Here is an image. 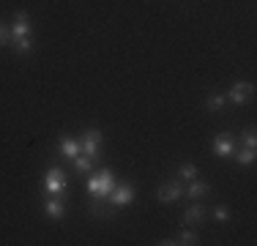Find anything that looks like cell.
Masks as SVG:
<instances>
[{"label":"cell","mask_w":257,"mask_h":246,"mask_svg":"<svg viewBox=\"0 0 257 246\" xmlns=\"http://www.w3.org/2000/svg\"><path fill=\"white\" fill-rule=\"evenodd\" d=\"M112 186H115V178H112L109 170H101L99 175H93L88 181V192L93 197H107L109 192H112Z\"/></svg>","instance_id":"obj_1"},{"label":"cell","mask_w":257,"mask_h":246,"mask_svg":"<svg viewBox=\"0 0 257 246\" xmlns=\"http://www.w3.org/2000/svg\"><path fill=\"white\" fill-rule=\"evenodd\" d=\"M200 238H197V232H192V230H183L178 238H175V243H197Z\"/></svg>","instance_id":"obj_18"},{"label":"cell","mask_w":257,"mask_h":246,"mask_svg":"<svg viewBox=\"0 0 257 246\" xmlns=\"http://www.w3.org/2000/svg\"><path fill=\"white\" fill-rule=\"evenodd\" d=\"M238 164H252L254 162V148H243V151H232Z\"/></svg>","instance_id":"obj_14"},{"label":"cell","mask_w":257,"mask_h":246,"mask_svg":"<svg viewBox=\"0 0 257 246\" xmlns=\"http://www.w3.org/2000/svg\"><path fill=\"white\" fill-rule=\"evenodd\" d=\"M11 41H20V39H30V20L25 11H17L14 22H11Z\"/></svg>","instance_id":"obj_4"},{"label":"cell","mask_w":257,"mask_h":246,"mask_svg":"<svg viewBox=\"0 0 257 246\" xmlns=\"http://www.w3.org/2000/svg\"><path fill=\"white\" fill-rule=\"evenodd\" d=\"M107 202L112 208H123V205H132L134 202V189L128 183H120V186H112V192L107 194Z\"/></svg>","instance_id":"obj_3"},{"label":"cell","mask_w":257,"mask_h":246,"mask_svg":"<svg viewBox=\"0 0 257 246\" xmlns=\"http://www.w3.org/2000/svg\"><path fill=\"white\" fill-rule=\"evenodd\" d=\"M186 194L192 197V200H197V197H205L208 194V183H203V181H189V189H186Z\"/></svg>","instance_id":"obj_12"},{"label":"cell","mask_w":257,"mask_h":246,"mask_svg":"<svg viewBox=\"0 0 257 246\" xmlns=\"http://www.w3.org/2000/svg\"><path fill=\"white\" fill-rule=\"evenodd\" d=\"M60 153H63V156L66 159H74L77 156V153H82V148H79V143H74V140H71V137H63V140H60Z\"/></svg>","instance_id":"obj_11"},{"label":"cell","mask_w":257,"mask_h":246,"mask_svg":"<svg viewBox=\"0 0 257 246\" xmlns=\"http://www.w3.org/2000/svg\"><path fill=\"white\" fill-rule=\"evenodd\" d=\"M232 151H235V145H232L230 137H216L213 140V153H216V156L227 159V156H232Z\"/></svg>","instance_id":"obj_9"},{"label":"cell","mask_w":257,"mask_h":246,"mask_svg":"<svg viewBox=\"0 0 257 246\" xmlns=\"http://www.w3.org/2000/svg\"><path fill=\"white\" fill-rule=\"evenodd\" d=\"M205 107L211 109V112H219V109L224 107V96H219V93H211V96H208V101H205Z\"/></svg>","instance_id":"obj_15"},{"label":"cell","mask_w":257,"mask_h":246,"mask_svg":"<svg viewBox=\"0 0 257 246\" xmlns=\"http://www.w3.org/2000/svg\"><path fill=\"white\" fill-rule=\"evenodd\" d=\"M74 170L77 172H90V170H93V159H90V156H79V153H77V156H74Z\"/></svg>","instance_id":"obj_13"},{"label":"cell","mask_w":257,"mask_h":246,"mask_svg":"<svg viewBox=\"0 0 257 246\" xmlns=\"http://www.w3.org/2000/svg\"><path fill=\"white\" fill-rule=\"evenodd\" d=\"M213 219H216V221H230V211L224 205H219L216 211H213Z\"/></svg>","instance_id":"obj_19"},{"label":"cell","mask_w":257,"mask_h":246,"mask_svg":"<svg viewBox=\"0 0 257 246\" xmlns=\"http://www.w3.org/2000/svg\"><path fill=\"white\" fill-rule=\"evenodd\" d=\"M6 44H11V33L0 25V47H6Z\"/></svg>","instance_id":"obj_20"},{"label":"cell","mask_w":257,"mask_h":246,"mask_svg":"<svg viewBox=\"0 0 257 246\" xmlns=\"http://www.w3.org/2000/svg\"><path fill=\"white\" fill-rule=\"evenodd\" d=\"M44 211H47V216H50V219H60L66 213V202L60 200L58 194H52V200H47Z\"/></svg>","instance_id":"obj_8"},{"label":"cell","mask_w":257,"mask_h":246,"mask_svg":"<svg viewBox=\"0 0 257 246\" xmlns=\"http://www.w3.org/2000/svg\"><path fill=\"white\" fill-rule=\"evenodd\" d=\"M99 145H101V132L99 129H88L85 132V140H82V153L90 159L99 156Z\"/></svg>","instance_id":"obj_5"},{"label":"cell","mask_w":257,"mask_h":246,"mask_svg":"<svg viewBox=\"0 0 257 246\" xmlns=\"http://www.w3.org/2000/svg\"><path fill=\"white\" fill-rule=\"evenodd\" d=\"M230 101L232 104H238V107H241V104H246L249 101V96H252V82H235L230 88Z\"/></svg>","instance_id":"obj_6"},{"label":"cell","mask_w":257,"mask_h":246,"mask_svg":"<svg viewBox=\"0 0 257 246\" xmlns=\"http://www.w3.org/2000/svg\"><path fill=\"white\" fill-rule=\"evenodd\" d=\"M178 175L183 178V181H192V178H197V167H194V164H181Z\"/></svg>","instance_id":"obj_17"},{"label":"cell","mask_w":257,"mask_h":246,"mask_svg":"<svg viewBox=\"0 0 257 246\" xmlns=\"http://www.w3.org/2000/svg\"><path fill=\"white\" fill-rule=\"evenodd\" d=\"M44 189L50 194H60L66 189V172L60 170L58 164H52V167L44 172Z\"/></svg>","instance_id":"obj_2"},{"label":"cell","mask_w":257,"mask_h":246,"mask_svg":"<svg viewBox=\"0 0 257 246\" xmlns=\"http://www.w3.org/2000/svg\"><path fill=\"white\" fill-rule=\"evenodd\" d=\"M11 44H14L17 55H28L30 49H33V41H30V39H20V41H11Z\"/></svg>","instance_id":"obj_16"},{"label":"cell","mask_w":257,"mask_h":246,"mask_svg":"<svg viewBox=\"0 0 257 246\" xmlns=\"http://www.w3.org/2000/svg\"><path fill=\"white\" fill-rule=\"evenodd\" d=\"M181 194H183L181 183L170 181V183H164V186L159 189V202H175V200H181Z\"/></svg>","instance_id":"obj_7"},{"label":"cell","mask_w":257,"mask_h":246,"mask_svg":"<svg viewBox=\"0 0 257 246\" xmlns=\"http://www.w3.org/2000/svg\"><path fill=\"white\" fill-rule=\"evenodd\" d=\"M243 143H246V148H254V143H257L254 129H246V137H243Z\"/></svg>","instance_id":"obj_21"},{"label":"cell","mask_w":257,"mask_h":246,"mask_svg":"<svg viewBox=\"0 0 257 246\" xmlns=\"http://www.w3.org/2000/svg\"><path fill=\"white\" fill-rule=\"evenodd\" d=\"M203 219H205V208L203 205H192V208H186V213H183V224L186 227L200 224Z\"/></svg>","instance_id":"obj_10"}]
</instances>
